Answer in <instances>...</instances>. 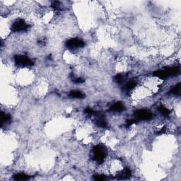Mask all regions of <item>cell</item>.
Returning a JSON list of instances; mask_svg holds the SVG:
<instances>
[{"instance_id":"cell-1","label":"cell","mask_w":181,"mask_h":181,"mask_svg":"<svg viewBox=\"0 0 181 181\" xmlns=\"http://www.w3.org/2000/svg\"><path fill=\"white\" fill-rule=\"evenodd\" d=\"M106 154L105 150L101 146H96L93 149V158L98 163H101L103 162L105 160Z\"/></svg>"},{"instance_id":"cell-9","label":"cell","mask_w":181,"mask_h":181,"mask_svg":"<svg viewBox=\"0 0 181 181\" xmlns=\"http://www.w3.org/2000/svg\"><path fill=\"white\" fill-rule=\"evenodd\" d=\"M70 95L72 97V98H77V99H82V98H84L85 97L84 94L83 93H82L79 91H72L70 92Z\"/></svg>"},{"instance_id":"cell-6","label":"cell","mask_w":181,"mask_h":181,"mask_svg":"<svg viewBox=\"0 0 181 181\" xmlns=\"http://www.w3.org/2000/svg\"><path fill=\"white\" fill-rule=\"evenodd\" d=\"M153 75H154V76H156V77L160 78V79H166L169 76L166 70H165V71L164 70H158V71L154 72L153 73Z\"/></svg>"},{"instance_id":"cell-10","label":"cell","mask_w":181,"mask_h":181,"mask_svg":"<svg viewBox=\"0 0 181 181\" xmlns=\"http://www.w3.org/2000/svg\"><path fill=\"white\" fill-rule=\"evenodd\" d=\"M158 110L159 111L160 114L162 115L163 117H168L170 114V110L166 108L164 105H160L158 108Z\"/></svg>"},{"instance_id":"cell-5","label":"cell","mask_w":181,"mask_h":181,"mask_svg":"<svg viewBox=\"0 0 181 181\" xmlns=\"http://www.w3.org/2000/svg\"><path fill=\"white\" fill-rule=\"evenodd\" d=\"M135 117L139 120H149L152 118V114L151 112L147 110H139L135 113Z\"/></svg>"},{"instance_id":"cell-12","label":"cell","mask_w":181,"mask_h":181,"mask_svg":"<svg viewBox=\"0 0 181 181\" xmlns=\"http://www.w3.org/2000/svg\"><path fill=\"white\" fill-rule=\"evenodd\" d=\"M137 86V82L135 81H129L125 84V89L126 90L130 91L135 89Z\"/></svg>"},{"instance_id":"cell-7","label":"cell","mask_w":181,"mask_h":181,"mask_svg":"<svg viewBox=\"0 0 181 181\" xmlns=\"http://www.w3.org/2000/svg\"><path fill=\"white\" fill-rule=\"evenodd\" d=\"M124 105L120 102L116 103H115L114 105H113L110 107V110L114 112H121L123 111V110H124Z\"/></svg>"},{"instance_id":"cell-4","label":"cell","mask_w":181,"mask_h":181,"mask_svg":"<svg viewBox=\"0 0 181 181\" xmlns=\"http://www.w3.org/2000/svg\"><path fill=\"white\" fill-rule=\"evenodd\" d=\"M85 43L82 39H79L78 38H72L66 42V46L70 49H76V48H81L84 47Z\"/></svg>"},{"instance_id":"cell-13","label":"cell","mask_w":181,"mask_h":181,"mask_svg":"<svg viewBox=\"0 0 181 181\" xmlns=\"http://www.w3.org/2000/svg\"><path fill=\"white\" fill-rule=\"evenodd\" d=\"M170 93L174 95H180V84H178L174 88L171 89L170 91Z\"/></svg>"},{"instance_id":"cell-8","label":"cell","mask_w":181,"mask_h":181,"mask_svg":"<svg viewBox=\"0 0 181 181\" xmlns=\"http://www.w3.org/2000/svg\"><path fill=\"white\" fill-rule=\"evenodd\" d=\"M166 71L167 72L168 76H176L180 73V69L177 67H173L168 68Z\"/></svg>"},{"instance_id":"cell-3","label":"cell","mask_w":181,"mask_h":181,"mask_svg":"<svg viewBox=\"0 0 181 181\" xmlns=\"http://www.w3.org/2000/svg\"><path fill=\"white\" fill-rule=\"evenodd\" d=\"M29 29V26L26 23L24 20L19 19L16 21L11 26V30L13 32H21Z\"/></svg>"},{"instance_id":"cell-11","label":"cell","mask_w":181,"mask_h":181,"mask_svg":"<svg viewBox=\"0 0 181 181\" xmlns=\"http://www.w3.org/2000/svg\"><path fill=\"white\" fill-rule=\"evenodd\" d=\"M30 178V176L28 175L25 174V173H18V174L14 176V179L17 180H29Z\"/></svg>"},{"instance_id":"cell-14","label":"cell","mask_w":181,"mask_h":181,"mask_svg":"<svg viewBox=\"0 0 181 181\" xmlns=\"http://www.w3.org/2000/svg\"><path fill=\"white\" fill-rule=\"evenodd\" d=\"M94 179L96 180H105V177L103 175H95L94 176Z\"/></svg>"},{"instance_id":"cell-2","label":"cell","mask_w":181,"mask_h":181,"mask_svg":"<svg viewBox=\"0 0 181 181\" xmlns=\"http://www.w3.org/2000/svg\"><path fill=\"white\" fill-rule=\"evenodd\" d=\"M16 64L21 67H30L34 64L33 62L29 57L25 55H17L14 57Z\"/></svg>"}]
</instances>
